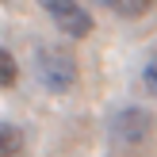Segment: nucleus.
Masks as SVG:
<instances>
[{
  "label": "nucleus",
  "instance_id": "obj_1",
  "mask_svg": "<svg viewBox=\"0 0 157 157\" xmlns=\"http://www.w3.org/2000/svg\"><path fill=\"white\" fill-rule=\"evenodd\" d=\"M38 61V81L46 84L50 92H69L77 81V61L69 50H61V46H42V50L35 54Z\"/></svg>",
  "mask_w": 157,
  "mask_h": 157
},
{
  "label": "nucleus",
  "instance_id": "obj_2",
  "mask_svg": "<svg viewBox=\"0 0 157 157\" xmlns=\"http://www.w3.org/2000/svg\"><path fill=\"white\" fill-rule=\"evenodd\" d=\"M46 15H50L54 23H58V31L61 35H73V38H84V35H92V12H84L81 4H69V0H46Z\"/></svg>",
  "mask_w": 157,
  "mask_h": 157
},
{
  "label": "nucleus",
  "instance_id": "obj_3",
  "mask_svg": "<svg viewBox=\"0 0 157 157\" xmlns=\"http://www.w3.org/2000/svg\"><path fill=\"white\" fill-rule=\"evenodd\" d=\"M19 150H23V134H19V127L0 123V157H15Z\"/></svg>",
  "mask_w": 157,
  "mask_h": 157
},
{
  "label": "nucleus",
  "instance_id": "obj_4",
  "mask_svg": "<svg viewBox=\"0 0 157 157\" xmlns=\"http://www.w3.org/2000/svg\"><path fill=\"white\" fill-rule=\"evenodd\" d=\"M15 77H19V65H15V58L0 46V88H12Z\"/></svg>",
  "mask_w": 157,
  "mask_h": 157
},
{
  "label": "nucleus",
  "instance_id": "obj_5",
  "mask_svg": "<svg viewBox=\"0 0 157 157\" xmlns=\"http://www.w3.org/2000/svg\"><path fill=\"white\" fill-rule=\"evenodd\" d=\"M115 12H123V15H142V12H150V4H138V0H119V4H111Z\"/></svg>",
  "mask_w": 157,
  "mask_h": 157
},
{
  "label": "nucleus",
  "instance_id": "obj_6",
  "mask_svg": "<svg viewBox=\"0 0 157 157\" xmlns=\"http://www.w3.org/2000/svg\"><path fill=\"white\" fill-rule=\"evenodd\" d=\"M146 81H150V88L157 92V58L150 61V65H146Z\"/></svg>",
  "mask_w": 157,
  "mask_h": 157
}]
</instances>
